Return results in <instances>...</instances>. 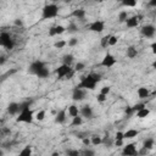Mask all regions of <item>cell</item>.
<instances>
[{
	"label": "cell",
	"mask_w": 156,
	"mask_h": 156,
	"mask_svg": "<svg viewBox=\"0 0 156 156\" xmlns=\"http://www.w3.org/2000/svg\"><path fill=\"white\" fill-rule=\"evenodd\" d=\"M57 15H58V6L55 2L46 4L41 9V17H43V20L55 18Z\"/></svg>",
	"instance_id": "obj_3"
},
{
	"label": "cell",
	"mask_w": 156,
	"mask_h": 156,
	"mask_svg": "<svg viewBox=\"0 0 156 156\" xmlns=\"http://www.w3.org/2000/svg\"><path fill=\"white\" fill-rule=\"evenodd\" d=\"M82 143H83L84 146H89V145H91V140H90V138H88V136L82 138Z\"/></svg>",
	"instance_id": "obj_43"
},
{
	"label": "cell",
	"mask_w": 156,
	"mask_h": 156,
	"mask_svg": "<svg viewBox=\"0 0 156 156\" xmlns=\"http://www.w3.org/2000/svg\"><path fill=\"white\" fill-rule=\"evenodd\" d=\"M61 61H62V63H65V65H68V66H71V65H72V63L74 62V56H73L72 54H65V55L62 56Z\"/></svg>",
	"instance_id": "obj_24"
},
{
	"label": "cell",
	"mask_w": 156,
	"mask_h": 156,
	"mask_svg": "<svg viewBox=\"0 0 156 156\" xmlns=\"http://www.w3.org/2000/svg\"><path fill=\"white\" fill-rule=\"evenodd\" d=\"M45 117H46V112H45V110H39L37 113H35V119L37 121H44L45 119Z\"/></svg>",
	"instance_id": "obj_35"
},
{
	"label": "cell",
	"mask_w": 156,
	"mask_h": 156,
	"mask_svg": "<svg viewBox=\"0 0 156 156\" xmlns=\"http://www.w3.org/2000/svg\"><path fill=\"white\" fill-rule=\"evenodd\" d=\"M20 110H21V102H10L7 105V112L11 115V116H16L20 113Z\"/></svg>",
	"instance_id": "obj_16"
},
{
	"label": "cell",
	"mask_w": 156,
	"mask_h": 156,
	"mask_svg": "<svg viewBox=\"0 0 156 156\" xmlns=\"http://www.w3.org/2000/svg\"><path fill=\"white\" fill-rule=\"evenodd\" d=\"M13 23H15L16 26H20V27H22V26H23V21H22V20H20V18H16Z\"/></svg>",
	"instance_id": "obj_51"
},
{
	"label": "cell",
	"mask_w": 156,
	"mask_h": 156,
	"mask_svg": "<svg viewBox=\"0 0 156 156\" xmlns=\"http://www.w3.org/2000/svg\"><path fill=\"white\" fill-rule=\"evenodd\" d=\"M124 132H116L115 134V146H123L124 145Z\"/></svg>",
	"instance_id": "obj_19"
},
{
	"label": "cell",
	"mask_w": 156,
	"mask_h": 156,
	"mask_svg": "<svg viewBox=\"0 0 156 156\" xmlns=\"http://www.w3.org/2000/svg\"><path fill=\"white\" fill-rule=\"evenodd\" d=\"M66 154H67L68 156H78V155H79V151H78V150H67Z\"/></svg>",
	"instance_id": "obj_44"
},
{
	"label": "cell",
	"mask_w": 156,
	"mask_h": 156,
	"mask_svg": "<svg viewBox=\"0 0 156 156\" xmlns=\"http://www.w3.org/2000/svg\"><path fill=\"white\" fill-rule=\"evenodd\" d=\"M151 67H152L154 69H156V61H154V62H152V65H151Z\"/></svg>",
	"instance_id": "obj_52"
},
{
	"label": "cell",
	"mask_w": 156,
	"mask_h": 156,
	"mask_svg": "<svg viewBox=\"0 0 156 156\" xmlns=\"http://www.w3.org/2000/svg\"><path fill=\"white\" fill-rule=\"evenodd\" d=\"M45 66H46V63H45L44 61H41V60H34V61L29 65V67H28V72H29L30 74L37 76L38 72H39L41 68H44Z\"/></svg>",
	"instance_id": "obj_8"
},
{
	"label": "cell",
	"mask_w": 156,
	"mask_h": 156,
	"mask_svg": "<svg viewBox=\"0 0 156 156\" xmlns=\"http://www.w3.org/2000/svg\"><path fill=\"white\" fill-rule=\"evenodd\" d=\"M67 112H68V115H69L71 117H76V116H78V115H80L79 107H78L76 104L69 105V106L67 107Z\"/></svg>",
	"instance_id": "obj_21"
},
{
	"label": "cell",
	"mask_w": 156,
	"mask_h": 156,
	"mask_svg": "<svg viewBox=\"0 0 156 156\" xmlns=\"http://www.w3.org/2000/svg\"><path fill=\"white\" fill-rule=\"evenodd\" d=\"M74 73H76V69H74V68H72V69L67 73V76L65 77V79H72V78H73V76H74Z\"/></svg>",
	"instance_id": "obj_45"
},
{
	"label": "cell",
	"mask_w": 156,
	"mask_h": 156,
	"mask_svg": "<svg viewBox=\"0 0 156 156\" xmlns=\"http://www.w3.org/2000/svg\"><path fill=\"white\" fill-rule=\"evenodd\" d=\"M126 55L128 58H135L138 56V50L134 45H129L127 49H126Z\"/></svg>",
	"instance_id": "obj_20"
},
{
	"label": "cell",
	"mask_w": 156,
	"mask_h": 156,
	"mask_svg": "<svg viewBox=\"0 0 156 156\" xmlns=\"http://www.w3.org/2000/svg\"><path fill=\"white\" fill-rule=\"evenodd\" d=\"M110 37L111 34H107V35H104L101 39H100V46L104 48V49H107L108 46V40H110Z\"/></svg>",
	"instance_id": "obj_32"
},
{
	"label": "cell",
	"mask_w": 156,
	"mask_h": 156,
	"mask_svg": "<svg viewBox=\"0 0 156 156\" xmlns=\"http://www.w3.org/2000/svg\"><path fill=\"white\" fill-rule=\"evenodd\" d=\"M122 6L124 7H134L138 4V0H121Z\"/></svg>",
	"instance_id": "obj_31"
},
{
	"label": "cell",
	"mask_w": 156,
	"mask_h": 156,
	"mask_svg": "<svg viewBox=\"0 0 156 156\" xmlns=\"http://www.w3.org/2000/svg\"><path fill=\"white\" fill-rule=\"evenodd\" d=\"M101 74L100 73H96V72H91L89 73L88 76L85 77H82L80 82L77 84L78 87L83 88V89H87V90H95L96 85L99 82H101Z\"/></svg>",
	"instance_id": "obj_2"
},
{
	"label": "cell",
	"mask_w": 156,
	"mask_h": 156,
	"mask_svg": "<svg viewBox=\"0 0 156 156\" xmlns=\"http://www.w3.org/2000/svg\"><path fill=\"white\" fill-rule=\"evenodd\" d=\"M32 147L29 146V145H27V146H24L21 151H20V156H30L32 155Z\"/></svg>",
	"instance_id": "obj_33"
},
{
	"label": "cell",
	"mask_w": 156,
	"mask_h": 156,
	"mask_svg": "<svg viewBox=\"0 0 156 156\" xmlns=\"http://www.w3.org/2000/svg\"><path fill=\"white\" fill-rule=\"evenodd\" d=\"M85 68V63L84 62H77L76 65H74V69H76V72H80V71H83Z\"/></svg>",
	"instance_id": "obj_40"
},
{
	"label": "cell",
	"mask_w": 156,
	"mask_h": 156,
	"mask_svg": "<svg viewBox=\"0 0 156 156\" xmlns=\"http://www.w3.org/2000/svg\"><path fill=\"white\" fill-rule=\"evenodd\" d=\"M138 154H139V151L136 150V144L135 143H128V144L123 145L122 155H124V156H135Z\"/></svg>",
	"instance_id": "obj_10"
},
{
	"label": "cell",
	"mask_w": 156,
	"mask_h": 156,
	"mask_svg": "<svg viewBox=\"0 0 156 156\" xmlns=\"http://www.w3.org/2000/svg\"><path fill=\"white\" fill-rule=\"evenodd\" d=\"M66 28H67V32L71 33V34H74V33H77V32L79 30L78 26H77L74 22H69V24H68Z\"/></svg>",
	"instance_id": "obj_30"
},
{
	"label": "cell",
	"mask_w": 156,
	"mask_h": 156,
	"mask_svg": "<svg viewBox=\"0 0 156 156\" xmlns=\"http://www.w3.org/2000/svg\"><path fill=\"white\" fill-rule=\"evenodd\" d=\"M110 91H111V87H108V85H104V87L100 88V93H102L105 95H108Z\"/></svg>",
	"instance_id": "obj_42"
},
{
	"label": "cell",
	"mask_w": 156,
	"mask_h": 156,
	"mask_svg": "<svg viewBox=\"0 0 156 156\" xmlns=\"http://www.w3.org/2000/svg\"><path fill=\"white\" fill-rule=\"evenodd\" d=\"M149 149H146V147H144V146H141V149L139 150V154L140 155H145V154H149Z\"/></svg>",
	"instance_id": "obj_48"
},
{
	"label": "cell",
	"mask_w": 156,
	"mask_h": 156,
	"mask_svg": "<svg viewBox=\"0 0 156 156\" xmlns=\"http://www.w3.org/2000/svg\"><path fill=\"white\" fill-rule=\"evenodd\" d=\"M141 20H143V16L141 15H134V16L127 18L126 26H127V28H136L139 26V23H140Z\"/></svg>",
	"instance_id": "obj_13"
},
{
	"label": "cell",
	"mask_w": 156,
	"mask_h": 156,
	"mask_svg": "<svg viewBox=\"0 0 156 156\" xmlns=\"http://www.w3.org/2000/svg\"><path fill=\"white\" fill-rule=\"evenodd\" d=\"M150 49H151V52L154 55H156V41H154V43L150 44Z\"/></svg>",
	"instance_id": "obj_47"
},
{
	"label": "cell",
	"mask_w": 156,
	"mask_h": 156,
	"mask_svg": "<svg viewBox=\"0 0 156 156\" xmlns=\"http://www.w3.org/2000/svg\"><path fill=\"white\" fill-rule=\"evenodd\" d=\"M30 104L32 101H23L21 102V110L20 113L16 117V122H21V123H33L35 115L33 113V110L30 108Z\"/></svg>",
	"instance_id": "obj_1"
},
{
	"label": "cell",
	"mask_w": 156,
	"mask_h": 156,
	"mask_svg": "<svg viewBox=\"0 0 156 156\" xmlns=\"http://www.w3.org/2000/svg\"><path fill=\"white\" fill-rule=\"evenodd\" d=\"M150 96H156V90H155L154 93H151V95H150Z\"/></svg>",
	"instance_id": "obj_54"
},
{
	"label": "cell",
	"mask_w": 156,
	"mask_h": 156,
	"mask_svg": "<svg viewBox=\"0 0 156 156\" xmlns=\"http://www.w3.org/2000/svg\"><path fill=\"white\" fill-rule=\"evenodd\" d=\"M96 100H98V102L102 104V102H105V101L107 100V95H105V94H102V93H99V94L96 95Z\"/></svg>",
	"instance_id": "obj_41"
},
{
	"label": "cell",
	"mask_w": 156,
	"mask_h": 156,
	"mask_svg": "<svg viewBox=\"0 0 156 156\" xmlns=\"http://www.w3.org/2000/svg\"><path fill=\"white\" fill-rule=\"evenodd\" d=\"M143 146L149 149V150H152L154 146H155V139L154 138H146L144 141H143Z\"/></svg>",
	"instance_id": "obj_26"
},
{
	"label": "cell",
	"mask_w": 156,
	"mask_h": 156,
	"mask_svg": "<svg viewBox=\"0 0 156 156\" xmlns=\"http://www.w3.org/2000/svg\"><path fill=\"white\" fill-rule=\"evenodd\" d=\"M79 111H80V116L83 118H87V119H91L94 118V110L90 105H83L79 107Z\"/></svg>",
	"instance_id": "obj_12"
},
{
	"label": "cell",
	"mask_w": 156,
	"mask_h": 156,
	"mask_svg": "<svg viewBox=\"0 0 156 156\" xmlns=\"http://www.w3.org/2000/svg\"><path fill=\"white\" fill-rule=\"evenodd\" d=\"M144 107H146V105H145L144 102H138V104H135V105H133V106H132V108H133L134 113H135L136 111H139V110L144 108Z\"/></svg>",
	"instance_id": "obj_39"
},
{
	"label": "cell",
	"mask_w": 156,
	"mask_h": 156,
	"mask_svg": "<svg viewBox=\"0 0 156 156\" xmlns=\"http://www.w3.org/2000/svg\"><path fill=\"white\" fill-rule=\"evenodd\" d=\"M0 45H1L2 48H5L6 50L11 51V50L15 48L16 43H15V39L11 37L10 33H7V32H1V34H0Z\"/></svg>",
	"instance_id": "obj_4"
},
{
	"label": "cell",
	"mask_w": 156,
	"mask_h": 156,
	"mask_svg": "<svg viewBox=\"0 0 156 156\" xmlns=\"http://www.w3.org/2000/svg\"><path fill=\"white\" fill-rule=\"evenodd\" d=\"M82 123H83V117L80 115H78L76 117H72V122H71L72 127H79V126H82Z\"/></svg>",
	"instance_id": "obj_29"
},
{
	"label": "cell",
	"mask_w": 156,
	"mask_h": 156,
	"mask_svg": "<svg viewBox=\"0 0 156 156\" xmlns=\"http://www.w3.org/2000/svg\"><path fill=\"white\" fill-rule=\"evenodd\" d=\"M116 62H117L116 57H115L112 54L107 52V54L102 57V60H101V62H100V66H102V67H105V68H111V67H113V66L116 65Z\"/></svg>",
	"instance_id": "obj_9"
},
{
	"label": "cell",
	"mask_w": 156,
	"mask_h": 156,
	"mask_svg": "<svg viewBox=\"0 0 156 156\" xmlns=\"http://www.w3.org/2000/svg\"><path fill=\"white\" fill-rule=\"evenodd\" d=\"M52 1H58V0H52Z\"/></svg>",
	"instance_id": "obj_55"
},
{
	"label": "cell",
	"mask_w": 156,
	"mask_h": 156,
	"mask_svg": "<svg viewBox=\"0 0 156 156\" xmlns=\"http://www.w3.org/2000/svg\"><path fill=\"white\" fill-rule=\"evenodd\" d=\"M66 45H67V41H66V40H62V39L54 43V48H55V49H63Z\"/></svg>",
	"instance_id": "obj_36"
},
{
	"label": "cell",
	"mask_w": 156,
	"mask_h": 156,
	"mask_svg": "<svg viewBox=\"0 0 156 156\" xmlns=\"http://www.w3.org/2000/svg\"><path fill=\"white\" fill-rule=\"evenodd\" d=\"M135 113H136V117H138V118L143 119V118H146V117L150 115V110H149L147 107H144V108H141V110L136 111Z\"/></svg>",
	"instance_id": "obj_25"
},
{
	"label": "cell",
	"mask_w": 156,
	"mask_h": 156,
	"mask_svg": "<svg viewBox=\"0 0 156 156\" xmlns=\"http://www.w3.org/2000/svg\"><path fill=\"white\" fill-rule=\"evenodd\" d=\"M124 112H126V115H127V116H130L132 113H134V111H133L132 106H127V108L124 110Z\"/></svg>",
	"instance_id": "obj_46"
},
{
	"label": "cell",
	"mask_w": 156,
	"mask_h": 156,
	"mask_svg": "<svg viewBox=\"0 0 156 156\" xmlns=\"http://www.w3.org/2000/svg\"><path fill=\"white\" fill-rule=\"evenodd\" d=\"M71 16L74 17L76 20L83 21V20L85 18V16H87V12H85L84 9H76V10H73V11L71 12Z\"/></svg>",
	"instance_id": "obj_17"
},
{
	"label": "cell",
	"mask_w": 156,
	"mask_h": 156,
	"mask_svg": "<svg viewBox=\"0 0 156 156\" xmlns=\"http://www.w3.org/2000/svg\"><path fill=\"white\" fill-rule=\"evenodd\" d=\"M140 33H141V35L144 38H154L155 34H156V27L154 24H151V23H147V24L141 27Z\"/></svg>",
	"instance_id": "obj_7"
},
{
	"label": "cell",
	"mask_w": 156,
	"mask_h": 156,
	"mask_svg": "<svg viewBox=\"0 0 156 156\" xmlns=\"http://www.w3.org/2000/svg\"><path fill=\"white\" fill-rule=\"evenodd\" d=\"M72 69L71 66L68 65H65V63H61L56 69H55V73L57 74V79H65V77L67 76V73Z\"/></svg>",
	"instance_id": "obj_11"
},
{
	"label": "cell",
	"mask_w": 156,
	"mask_h": 156,
	"mask_svg": "<svg viewBox=\"0 0 156 156\" xmlns=\"http://www.w3.org/2000/svg\"><path fill=\"white\" fill-rule=\"evenodd\" d=\"M93 1H94V2H99V4H100V2H102L104 0H93Z\"/></svg>",
	"instance_id": "obj_53"
},
{
	"label": "cell",
	"mask_w": 156,
	"mask_h": 156,
	"mask_svg": "<svg viewBox=\"0 0 156 156\" xmlns=\"http://www.w3.org/2000/svg\"><path fill=\"white\" fill-rule=\"evenodd\" d=\"M90 140H91V145H94V146H99V145L102 144V136L96 135V134L91 135L90 136Z\"/></svg>",
	"instance_id": "obj_28"
},
{
	"label": "cell",
	"mask_w": 156,
	"mask_h": 156,
	"mask_svg": "<svg viewBox=\"0 0 156 156\" xmlns=\"http://www.w3.org/2000/svg\"><path fill=\"white\" fill-rule=\"evenodd\" d=\"M139 134H140V132H139L138 129L130 128V129H127V130L124 132V139H134V138L138 136Z\"/></svg>",
	"instance_id": "obj_22"
},
{
	"label": "cell",
	"mask_w": 156,
	"mask_h": 156,
	"mask_svg": "<svg viewBox=\"0 0 156 156\" xmlns=\"http://www.w3.org/2000/svg\"><path fill=\"white\" fill-rule=\"evenodd\" d=\"M127 18H128V12L126 10H123V11H121L118 13V21H119V23H126Z\"/></svg>",
	"instance_id": "obj_34"
},
{
	"label": "cell",
	"mask_w": 156,
	"mask_h": 156,
	"mask_svg": "<svg viewBox=\"0 0 156 156\" xmlns=\"http://www.w3.org/2000/svg\"><path fill=\"white\" fill-rule=\"evenodd\" d=\"M67 45H68V46H71V48H74V46H77V45H78V38H76V37H72L71 39H68V41H67Z\"/></svg>",
	"instance_id": "obj_37"
},
{
	"label": "cell",
	"mask_w": 156,
	"mask_h": 156,
	"mask_svg": "<svg viewBox=\"0 0 156 156\" xmlns=\"http://www.w3.org/2000/svg\"><path fill=\"white\" fill-rule=\"evenodd\" d=\"M87 98V89H83L78 85H76L72 89V99L73 101H83Z\"/></svg>",
	"instance_id": "obj_6"
},
{
	"label": "cell",
	"mask_w": 156,
	"mask_h": 156,
	"mask_svg": "<svg viewBox=\"0 0 156 156\" xmlns=\"http://www.w3.org/2000/svg\"><path fill=\"white\" fill-rule=\"evenodd\" d=\"M66 119H67V110L66 108H62L56 112V115H55L56 124H63V123H66Z\"/></svg>",
	"instance_id": "obj_15"
},
{
	"label": "cell",
	"mask_w": 156,
	"mask_h": 156,
	"mask_svg": "<svg viewBox=\"0 0 156 156\" xmlns=\"http://www.w3.org/2000/svg\"><path fill=\"white\" fill-rule=\"evenodd\" d=\"M136 94H138V98L143 100V99L150 98V95H151V91H150V89H149V88H146V87H140V88H138V90H136Z\"/></svg>",
	"instance_id": "obj_18"
},
{
	"label": "cell",
	"mask_w": 156,
	"mask_h": 156,
	"mask_svg": "<svg viewBox=\"0 0 156 156\" xmlns=\"http://www.w3.org/2000/svg\"><path fill=\"white\" fill-rule=\"evenodd\" d=\"M147 5H149L150 7H152V9H156V0H149Z\"/></svg>",
	"instance_id": "obj_50"
},
{
	"label": "cell",
	"mask_w": 156,
	"mask_h": 156,
	"mask_svg": "<svg viewBox=\"0 0 156 156\" xmlns=\"http://www.w3.org/2000/svg\"><path fill=\"white\" fill-rule=\"evenodd\" d=\"M49 74H50V71H49V68L45 66L44 68H41V69L38 72L37 77H38V78H40V79H45V78H48V77H49Z\"/></svg>",
	"instance_id": "obj_27"
},
{
	"label": "cell",
	"mask_w": 156,
	"mask_h": 156,
	"mask_svg": "<svg viewBox=\"0 0 156 156\" xmlns=\"http://www.w3.org/2000/svg\"><path fill=\"white\" fill-rule=\"evenodd\" d=\"M102 145L106 146V147H112L115 145V138L110 136L108 134H106L104 138H102Z\"/></svg>",
	"instance_id": "obj_23"
},
{
	"label": "cell",
	"mask_w": 156,
	"mask_h": 156,
	"mask_svg": "<svg viewBox=\"0 0 156 156\" xmlns=\"http://www.w3.org/2000/svg\"><path fill=\"white\" fill-rule=\"evenodd\" d=\"M105 29V22L102 20H95L88 24V30L93 33H102Z\"/></svg>",
	"instance_id": "obj_5"
},
{
	"label": "cell",
	"mask_w": 156,
	"mask_h": 156,
	"mask_svg": "<svg viewBox=\"0 0 156 156\" xmlns=\"http://www.w3.org/2000/svg\"><path fill=\"white\" fill-rule=\"evenodd\" d=\"M65 32H67V28H66V27H63L62 24H56V26L50 27V29H49V37L61 35V34H63Z\"/></svg>",
	"instance_id": "obj_14"
},
{
	"label": "cell",
	"mask_w": 156,
	"mask_h": 156,
	"mask_svg": "<svg viewBox=\"0 0 156 156\" xmlns=\"http://www.w3.org/2000/svg\"><path fill=\"white\" fill-rule=\"evenodd\" d=\"M117 43H118V37H117V35H112V34H111L110 40H108V46H115Z\"/></svg>",
	"instance_id": "obj_38"
},
{
	"label": "cell",
	"mask_w": 156,
	"mask_h": 156,
	"mask_svg": "<svg viewBox=\"0 0 156 156\" xmlns=\"http://www.w3.org/2000/svg\"><path fill=\"white\" fill-rule=\"evenodd\" d=\"M83 154H84V155H88V156H93L95 152H94L93 150H89V149H87V150H84V151H83Z\"/></svg>",
	"instance_id": "obj_49"
}]
</instances>
